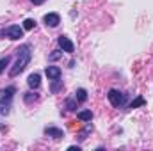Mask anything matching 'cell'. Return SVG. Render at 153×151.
Returning <instances> with one entry per match:
<instances>
[{
	"instance_id": "6da1fadb",
	"label": "cell",
	"mask_w": 153,
	"mask_h": 151,
	"mask_svg": "<svg viewBox=\"0 0 153 151\" xmlns=\"http://www.w3.org/2000/svg\"><path fill=\"white\" fill-rule=\"evenodd\" d=\"M30 57H32V52H30V44H23L22 48H18V61L14 62V66L11 68V71H9V76L11 78H14V76H18L27 66H29V62H30Z\"/></svg>"
},
{
	"instance_id": "7a4b0ae2",
	"label": "cell",
	"mask_w": 153,
	"mask_h": 151,
	"mask_svg": "<svg viewBox=\"0 0 153 151\" xmlns=\"http://www.w3.org/2000/svg\"><path fill=\"white\" fill-rule=\"evenodd\" d=\"M14 93H16L14 87H5V89L0 91V115H5V114L9 112Z\"/></svg>"
},
{
	"instance_id": "3957f363",
	"label": "cell",
	"mask_w": 153,
	"mask_h": 151,
	"mask_svg": "<svg viewBox=\"0 0 153 151\" xmlns=\"http://www.w3.org/2000/svg\"><path fill=\"white\" fill-rule=\"evenodd\" d=\"M107 98H109V101L112 103V107H123V105L126 103V96H125L123 93L116 91V89H111V91H109Z\"/></svg>"
},
{
	"instance_id": "277c9868",
	"label": "cell",
	"mask_w": 153,
	"mask_h": 151,
	"mask_svg": "<svg viewBox=\"0 0 153 151\" xmlns=\"http://www.w3.org/2000/svg\"><path fill=\"white\" fill-rule=\"evenodd\" d=\"M2 34L7 36L9 39H20V38H23V27H20V25H9V27H5L2 30Z\"/></svg>"
},
{
	"instance_id": "5b68a950",
	"label": "cell",
	"mask_w": 153,
	"mask_h": 151,
	"mask_svg": "<svg viewBox=\"0 0 153 151\" xmlns=\"http://www.w3.org/2000/svg\"><path fill=\"white\" fill-rule=\"evenodd\" d=\"M57 43H59V46L62 48V52H68V53H73V52H75V44H73V41H70V38L59 36Z\"/></svg>"
},
{
	"instance_id": "8992f818",
	"label": "cell",
	"mask_w": 153,
	"mask_h": 151,
	"mask_svg": "<svg viewBox=\"0 0 153 151\" xmlns=\"http://www.w3.org/2000/svg\"><path fill=\"white\" fill-rule=\"evenodd\" d=\"M45 23L48 27H57L61 23V18H59L57 13H48V14H45Z\"/></svg>"
},
{
	"instance_id": "52a82bcc",
	"label": "cell",
	"mask_w": 153,
	"mask_h": 151,
	"mask_svg": "<svg viewBox=\"0 0 153 151\" xmlns=\"http://www.w3.org/2000/svg\"><path fill=\"white\" fill-rule=\"evenodd\" d=\"M45 133H46L48 137H53V139H62V137H64V132L59 130V128H53V126L45 128Z\"/></svg>"
},
{
	"instance_id": "ba28073f",
	"label": "cell",
	"mask_w": 153,
	"mask_h": 151,
	"mask_svg": "<svg viewBox=\"0 0 153 151\" xmlns=\"http://www.w3.org/2000/svg\"><path fill=\"white\" fill-rule=\"evenodd\" d=\"M46 76L50 78V80H57V78H61V70L57 68V66H46Z\"/></svg>"
},
{
	"instance_id": "9c48e42d",
	"label": "cell",
	"mask_w": 153,
	"mask_h": 151,
	"mask_svg": "<svg viewBox=\"0 0 153 151\" xmlns=\"http://www.w3.org/2000/svg\"><path fill=\"white\" fill-rule=\"evenodd\" d=\"M27 84H29V87H30V89H38L39 85H41V76H39L38 73L29 75V78H27Z\"/></svg>"
},
{
	"instance_id": "30bf717a",
	"label": "cell",
	"mask_w": 153,
	"mask_h": 151,
	"mask_svg": "<svg viewBox=\"0 0 153 151\" xmlns=\"http://www.w3.org/2000/svg\"><path fill=\"white\" fill-rule=\"evenodd\" d=\"M76 117H78L80 121H91V119H93V112H91V110H82V112L76 114Z\"/></svg>"
},
{
	"instance_id": "8fae6325",
	"label": "cell",
	"mask_w": 153,
	"mask_h": 151,
	"mask_svg": "<svg viewBox=\"0 0 153 151\" xmlns=\"http://www.w3.org/2000/svg\"><path fill=\"white\" fill-rule=\"evenodd\" d=\"M144 103H146V100H144L143 96H139V98H135V100L130 103V109H137V107H143Z\"/></svg>"
},
{
	"instance_id": "7c38bea8",
	"label": "cell",
	"mask_w": 153,
	"mask_h": 151,
	"mask_svg": "<svg viewBox=\"0 0 153 151\" xmlns=\"http://www.w3.org/2000/svg\"><path fill=\"white\" fill-rule=\"evenodd\" d=\"M75 98L78 101H85V100H87V91H85V89H78L75 93Z\"/></svg>"
},
{
	"instance_id": "4fadbf2b",
	"label": "cell",
	"mask_w": 153,
	"mask_h": 151,
	"mask_svg": "<svg viewBox=\"0 0 153 151\" xmlns=\"http://www.w3.org/2000/svg\"><path fill=\"white\" fill-rule=\"evenodd\" d=\"M9 62H11V57H9V55H5V57L0 59V73H4V70L9 66Z\"/></svg>"
},
{
	"instance_id": "5bb4252c",
	"label": "cell",
	"mask_w": 153,
	"mask_h": 151,
	"mask_svg": "<svg viewBox=\"0 0 153 151\" xmlns=\"http://www.w3.org/2000/svg\"><path fill=\"white\" fill-rule=\"evenodd\" d=\"M34 25H36V21H34V20H30V18H27V20L23 21V30H32V29H34Z\"/></svg>"
},
{
	"instance_id": "9a60e30c",
	"label": "cell",
	"mask_w": 153,
	"mask_h": 151,
	"mask_svg": "<svg viewBox=\"0 0 153 151\" xmlns=\"http://www.w3.org/2000/svg\"><path fill=\"white\" fill-rule=\"evenodd\" d=\"M66 107H68V110H75L76 109V98H68L66 100Z\"/></svg>"
},
{
	"instance_id": "2e32d148",
	"label": "cell",
	"mask_w": 153,
	"mask_h": 151,
	"mask_svg": "<svg viewBox=\"0 0 153 151\" xmlns=\"http://www.w3.org/2000/svg\"><path fill=\"white\" fill-rule=\"evenodd\" d=\"M61 85H62V84H61V82H59V78H57V80H55V84L52 85V93H57V91L61 89Z\"/></svg>"
},
{
	"instance_id": "e0dca14e",
	"label": "cell",
	"mask_w": 153,
	"mask_h": 151,
	"mask_svg": "<svg viewBox=\"0 0 153 151\" xmlns=\"http://www.w3.org/2000/svg\"><path fill=\"white\" fill-rule=\"evenodd\" d=\"M61 55H62V53H61V52H53V53H52V55H50V61H55V59H59V57H61Z\"/></svg>"
},
{
	"instance_id": "ac0fdd59",
	"label": "cell",
	"mask_w": 153,
	"mask_h": 151,
	"mask_svg": "<svg viewBox=\"0 0 153 151\" xmlns=\"http://www.w3.org/2000/svg\"><path fill=\"white\" fill-rule=\"evenodd\" d=\"M30 2H32L34 5H41V4H43V2H46V0H30Z\"/></svg>"
},
{
	"instance_id": "d6986e66",
	"label": "cell",
	"mask_w": 153,
	"mask_h": 151,
	"mask_svg": "<svg viewBox=\"0 0 153 151\" xmlns=\"http://www.w3.org/2000/svg\"><path fill=\"white\" fill-rule=\"evenodd\" d=\"M78 150H80L78 146H70V151H78Z\"/></svg>"
}]
</instances>
